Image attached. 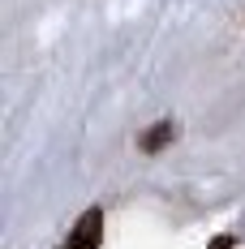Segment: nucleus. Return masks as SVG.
Returning <instances> with one entry per match:
<instances>
[{
    "label": "nucleus",
    "instance_id": "nucleus-1",
    "mask_svg": "<svg viewBox=\"0 0 245 249\" xmlns=\"http://www.w3.org/2000/svg\"><path fill=\"white\" fill-rule=\"evenodd\" d=\"M99 236H103V215L99 211H86L77 219V228H74V236H69L65 249H99Z\"/></svg>",
    "mask_w": 245,
    "mask_h": 249
},
{
    "label": "nucleus",
    "instance_id": "nucleus-2",
    "mask_svg": "<svg viewBox=\"0 0 245 249\" xmlns=\"http://www.w3.org/2000/svg\"><path fill=\"white\" fill-rule=\"evenodd\" d=\"M172 133H176V129H172V121H164V124H155L147 138H142V146H147V150H159V146L172 138Z\"/></svg>",
    "mask_w": 245,
    "mask_h": 249
},
{
    "label": "nucleus",
    "instance_id": "nucleus-3",
    "mask_svg": "<svg viewBox=\"0 0 245 249\" xmlns=\"http://www.w3.org/2000/svg\"><path fill=\"white\" fill-rule=\"evenodd\" d=\"M211 249H232V236H215V241H211Z\"/></svg>",
    "mask_w": 245,
    "mask_h": 249
}]
</instances>
